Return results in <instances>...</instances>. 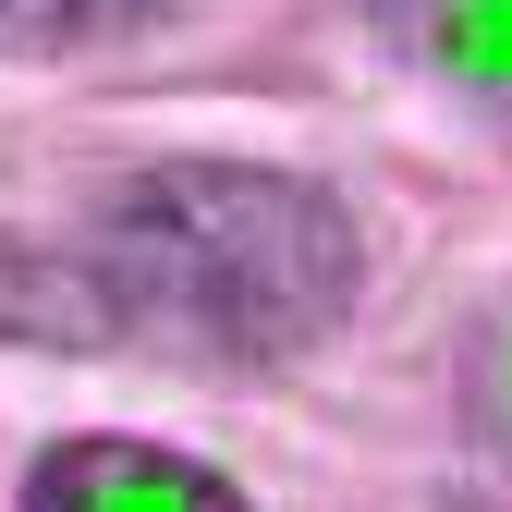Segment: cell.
Returning a JSON list of instances; mask_svg holds the SVG:
<instances>
[{"label":"cell","instance_id":"2","mask_svg":"<svg viewBox=\"0 0 512 512\" xmlns=\"http://www.w3.org/2000/svg\"><path fill=\"white\" fill-rule=\"evenodd\" d=\"M25 512H256V500L159 439H49L25 464Z\"/></svg>","mask_w":512,"mask_h":512},{"label":"cell","instance_id":"4","mask_svg":"<svg viewBox=\"0 0 512 512\" xmlns=\"http://www.w3.org/2000/svg\"><path fill=\"white\" fill-rule=\"evenodd\" d=\"M0 342H122L86 244H13L0 232Z\"/></svg>","mask_w":512,"mask_h":512},{"label":"cell","instance_id":"3","mask_svg":"<svg viewBox=\"0 0 512 512\" xmlns=\"http://www.w3.org/2000/svg\"><path fill=\"white\" fill-rule=\"evenodd\" d=\"M415 74H439L464 110H488L512 135V0H366Z\"/></svg>","mask_w":512,"mask_h":512},{"label":"cell","instance_id":"1","mask_svg":"<svg viewBox=\"0 0 512 512\" xmlns=\"http://www.w3.org/2000/svg\"><path fill=\"white\" fill-rule=\"evenodd\" d=\"M74 244L110 281L122 342H183L220 366L317 354L366 281L342 196L305 171H256V159H147L86 208Z\"/></svg>","mask_w":512,"mask_h":512},{"label":"cell","instance_id":"6","mask_svg":"<svg viewBox=\"0 0 512 512\" xmlns=\"http://www.w3.org/2000/svg\"><path fill=\"white\" fill-rule=\"evenodd\" d=\"M476 415H488V439L512 452V305L488 317V342H476Z\"/></svg>","mask_w":512,"mask_h":512},{"label":"cell","instance_id":"5","mask_svg":"<svg viewBox=\"0 0 512 512\" xmlns=\"http://www.w3.org/2000/svg\"><path fill=\"white\" fill-rule=\"evenodd\" d=\"M147 13L159 0H0V37L13 49H86V37H122Z\"/></svg>","mask_w":512,"mask_h":512}]
</instances>
